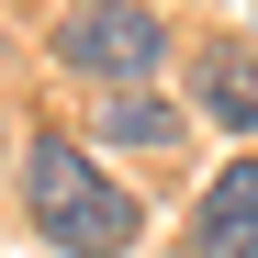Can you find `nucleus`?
Segmentation results:
<instances>
[{
  "instance_id": "nucleus-4",
  "label": "nucleus",
  "mask_w": 258,
  "mask_h": 258,
  "mask_svg": "<svg viewBox=\"0 0 258 258\" xmlns=\"http://www.w3.org/2000/svg\"><path fill=\"white\" fill-rule=\"evenodd\" d=\"M191 90H202L213 123L258 135V56H247V45H202V56H191Z\"/></svg>"
},
{
  "instance_id": "nucleus-5",
  "label": "nucleus",
  "mask_w": 258,
  "mask_h": 258,
  "mask_svg": "<svg viewBox=\"0 0 258 258\" xmlns=\"http://www.w3.org/2000/svg\"><path fill=\"white\" fill-rule=\"evenodd\" d=\"M101 135L112 146H180V112L146 101V90H123V101H101Z\"/></svg>"
},
{
  "instance_id": "nucleus-3",
  "label": "nucleus",
  "mask_w": 258,
  "mask_h": 258,
  "mask_svg": "<svg viewBox=\"0 0 258 258\" xmlns=\"http://www.w3.org/2000/svg\"><path fill=\"white\" fill-rule=\"evenodd\" d=\"M180 247H191V258H258V157H236L225 180L202 191V213H191Z\"/></svg>"
},
{
  "instance_id": "nucleus-1",
  "label": "nucleus",
  "mask_w": 258,
  "mask_h": 258,
  "mask_svg": "<svg viewBox=\"0 0 258 258\" xmlns=\"http://www.w3.org/2000/svg\"><path fill=\"white\" fill-rule=\"evenodd\" d=\"M23 202H34V225H45V247H68V258L135 247V191H112L68 135H45V146L23 157Z\"/></svg>"
},
{
  "instance_id": "nucleus-2",
  "label": "nucleus",
  "mask_w": 258,
  "mask_h": 258,
  "mask_svg": "<svg viewBox=\"0 0 258 258\" xmlns=\"http://www.w3.org/2000/svg\"><path fill=\"white\" fill-rule=\"evenodd\" d=\"M56 45H68V68H101V79H146V68L168 56V23H157V12H135V0H68Z\"/></svg>"
}]
</instances>
